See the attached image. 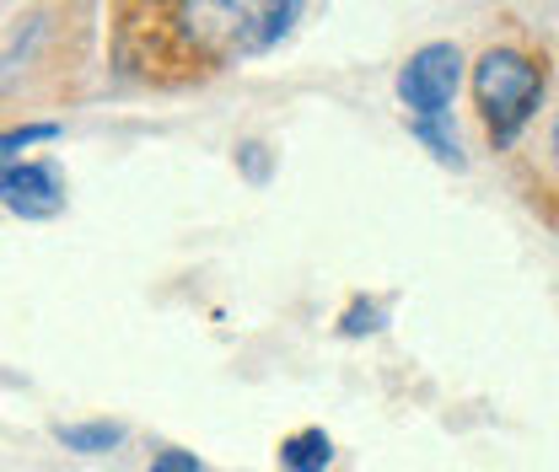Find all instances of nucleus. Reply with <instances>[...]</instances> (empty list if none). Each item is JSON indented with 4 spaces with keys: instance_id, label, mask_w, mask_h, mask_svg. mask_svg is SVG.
<instances>
[{
    "instance_id": "3",
    "label": "nucleus",
    "mask_w": 559,
    "mask_h": 472,
    "mask_svg": "<svg viewBox=\"0 0 559 472\" xmlns=\"http://www.w3.org/2000/svg\"><path fill=\"white\" fill-rule=\"evenodd\" d=\"M0 209L22 215V220H55L66 209V172L55 161L22 156L0 172Z\"/></svg>"
},
{
    "instance_id": "11",
    "label": "nucleus",
    "mask_w": 559,
    "mask_h": 472,
    "mask_svg": "<svg viewBox=\"0 0 559 472\" xmlns=\"http://www.w3.org/2000/svg\"><path fill=\"white\" fill-rule=\"evenodd\" d=\"M549 150H555V167H559V113H555V130H549Z\"/></svg>"
},
{
    "instance_id": "6",
    "label": "nucleus",
    "mask_w": 559,
    "mask_h": 472,
    "mask_svg": "<svg viewBox=\"0 0 559 472\" xmlns=\"http://www.w3.org/2000/svg\"><path fill=\"white\" fill-rule=\"evenodd\" d=\"M55 440L66 451H81V457H103L124 440V424H108V419H92V424H55Z\"/></svg>"
},
{
    "instance_id": "10",
    "label": "nucleus",
    "mask_w": 559,
    "mask_h": 472,
    "mask_svg": "<svg viewBox=\"0 0 559 472\" xmlns=\"http://www.w3.org/2000/svg\"><path fill=\"white\" fill-rule=\"evenodd\" d=\"M151 472H200V462H194V451L167 446V451H156V457H151Z\"/></svg>"
},
{
    "instance_id": "5",
    "label": "nucleus",
    "mask_w": 559,
    "mask_h": 472,
    "mask_svg": "<svg viewBox=\"0 0 559 472\" xmlns=\"http://www.w3.org/2000/svg\"><path fill=\"white\" fill-rule=\"evenodd\" d=\"M334 462V440L329 429H296L280 440V468L285 472H329Z\"/></svg>"
},
{
    "instance_id": "2",
    "label": "nucleus",
    "mask_w": 559,
    "mask_h": 472,
    "mask_svg": "<svg viewBox=\"0 0 559 472\" xmlns=\"http://www.w3.org/2000/svg\"><path fill=\"white\" fill-rule=\"evenodd\" d=\"M463 86V55L457 44H425L399 65V102L419 124H447Z\"/></svg>"
},
{
    "instance_id": "1",
    "label": "nucleus",
    "mask_w": 559,
    "mask_h": 472,
    "mask_svg": "<svg viewBox=\"0 0 559 472\" xmlns=\"http://www.w3.org/2000/svg\"><path fill=\"white\" fill-rule=\"evenodd\" d=\"M544 86H549L544 65L533 55H522V49H485L479 55V65H474V97H479V113H485L495 145H511L533 124V113L544 102Z\"/></svg>"
},
{
    "instance_id": "8",
    "label": "nucleus",
    "mask_w": 559,
    "mask_h": 472,
    "mask_svg": "<svg viewBox=\"0 0 559 472\" xmlns=\"http://www.w3.org/2000/svg\"><path fill=\"white\" fill-rule=\"evenodd\" d=\"M409 130H415V140L441 161V167H468V161H463V145H457V135H452L447 124H419L415 119Z\"/></svg>"
},
{
    "instance_id": "4",
    "label": "nucleus",
    "mask_w": 559,
    "mask_h": 472,
    "mask_svg": "<svg viewBox=\"0 0 559 472\" xmlns=\"http://www.w3.org/2000/svg\"><path fill=\"white\" fill-rule=\"evenodd\" d=\"M307 0H248V22H253V55L275 49L280 38H290V27L301 22Z\"/></svg>"
},
{
    "instance_id": "9",
    "label": "nucleus",
    "mask_w": 559,
    "mask_h": 472,
    "mask_svg": "<svg viewBox=\"0 0 559 472\" xmlns=\"http://www.w3.org/2000/svg\"><path fill=\"white\" fill-rule=\"evenodd\" d=\"M382 323H388V312H382L377 301H355L345 317H340V334H345V338H360V334H377Z\"/></svg>"
},
{
    "instance_id": "7",
    "label": "nucleus",
    "mask_w": 559,
    "mask_h": 472,
    "mask_svg": "<svg viewBox=\"0 0 559 472\" xmlns=\"http://www.w3.org/2000/svg\"><path fill=\"white\" fill-rule=\"evenodd\" d=\"M44 140H60V124H16V130H5V135H0V172H5L11 161H22V150L44 145Z\"/></svg>"
}]
</instances>
